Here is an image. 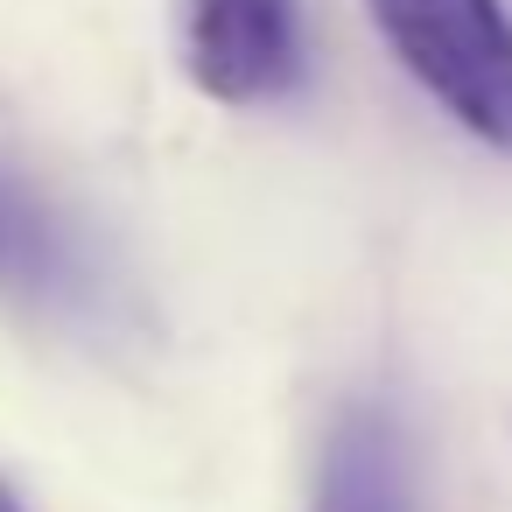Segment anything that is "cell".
I'll list each match as a JSON object with an SVG mask.
<instances>
[{
	"label": "cell",
	"instance_id": "1",
	"mask_svg": "<svg viewBox=\"0 0 512 512\" xmlns=\"http://www.w3.org/2000/svg\"><path fill=\"white\" fill-rule=\"evenodd\" d=\"M400 71L477 141L512 155V15L505 0H365Z\"/></svg>",
	"mask_w": 512,
	"mask_h": 512
},
{
	"label": "cell",
	"instance_id": "2",
	"mask_svg": "<svg viewBox=\"0 0 512 512\" xmlns=\"http://www.w3.org/2000/svg\"><path fill=\"white\" fill-rule=\"evenodd\" d=\"M0 302H15L43 323H99L106 267L92 260L71 211L0 155Z\"/></svg>",
	"mask_w": 512,
	"mask_h": 512
},
{
	"label": "cell",
	"instance_id": "3",
	"mask_svg": "<svg viewBox=\"0 0 512 512\" xmlns=\"http://www.w3.org/2000/svg\"><path fill=\"white\" fill-rule=\"evenodd\" d=\"M183 64L218 106H267L302 85L295 0H183Z\"/></svg>",
	"mask_w": 512,
	"mask_h": 512
},
{
	"label": "cell",
	"instance_id": "4",
	"mask_svg": "<svg viewBox=\"0 0 512 512\" xmlns=\"http://www.w3.org/2000/svg\"><path fill=\"white\" fill-rule=\"evenodd\" d=\"M316 512H407L400 442H393V421L379 407H351L337 421V435L323 442Z\"/></svg>",
	"mask_w": 512,
	"mask_h": 512
},
{
	"label": "cell",
	"instance_id": "5",
	"mask_svg": "<svg viewBox=\"0 0 512 512\" xmlns=\"http://www.w3.org/2000/svg\"><path fill=\"white\" fill-rule=\"evenodd\" d=\"M0 512H29V505L15 498V484H0Z\"/></svg>",
	"mask_w": 512,
	"mask_h": 512
}]
</instances>
